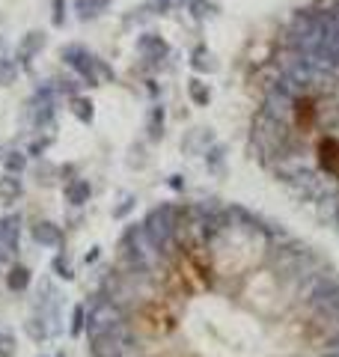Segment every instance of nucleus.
Masks as SVG:
<instances>
[{
	"instance_id": "obj_1",
	"label": "nucleus",
	"mask_w": 339,
	"mask_h": 357,
	"mask_svg": "<svg viewBox=\"0 0 339 357\" xmlns=\"http://www.w3.org/2000/svg\"><path fill=\"white\" fill-rule=\"evenodd\" d=\"M126 357H339V268L241 203H161L101 283Z\"/></svg>"
},
{
	"instance_id": "obj_2",
	"label": "nucleus",
	"mask_w": 339,
	"mask_h": 357,
	"mask_svg": "<svg viewBox=\"0 0 339 357\" xmlns=\"http://www.w3.org/2000/svg\"><path fill=\"white\" fill-rule=\"evenodd\" d=\"M247 93L250 158L339 232V0H307L277 21Z\"/></svg>"
},
{
	"instance_id": "obj_3",
	"label": "nucleus",
	"mask_w": 339,
	"mask_h": 357,
	"mask_svg": "<svg viewBox=\"0 0 339 357\" xmlns=\"http://www.w3.org/2000/svg\"><path fill=\"white\" fill-rule=\"evenodd\" d=\"M45 48V33L42 30H36V33H27L24 39H21V45H18V51H15V63L18 66H27L36 54Z\"/></svg>"
},
{
	"instance_id": "obj_4",
	"label": "nucleus",
	"mask_w": 339,
	"mask_h": 357,
	"mask_svg": "<svg viewBox=\"0 0 339 357\" xmlns=\"http://www.w3.org/2000/svg\"><path fill=\"white\" fill-rule=\"evenodd\" d=\"M30 236L36 244H42V248H56V244L63 241V232L56 223L51 220H39V223H33V229H30Z\"/></svg>"
},
{
	"instance_id": "obj_5",
	"label": "nucleus",
	"mask_w": 339,
	"mask_h": 357,
	"mask_svg": "<svg viewBox=\"0 0 339 357\" xmlns=\"http://www.w3.org/2000/svg\"><path fill=\"white\" fill-rule=\"evenodd\" d=\"M137 51H140V57L143 60H164L167 54H170V48H167V42L161 39V36H155V33H149V36H140V42H137Z\"/></svg>"
},
{
	"instance_id": "obj_6",
	"label": "nucleus",
	"mask_w": 339,
	"mask_h": 357,
	"mask_svg": "<svg viewBox=\"0 0 339 357\" xmlns=\"http://www.w3.org/2000/svg\"><path fill=\"white\" fill-rule=\"evenodd\" d=\"M51 328H54V321L48 316H42V312H36V316H30V321H27V337L36 342H45L51 337Z\"/></svg>"
},
{
	"instance_id": "obj_7",
	"label": "nucleus",
	"mask_w": 339,
	"mask_h": 357,
	"mask_svg": "<svg viewBox=\"0 0 339 357\" xmlns=\"http://www.w3.org/2000/svg\"><path fill=\"white\" fill-rule=\"evenodd\" d=\"M24 194V185H21V178L13 176V173H6L3 178H0V203H15V199Z\"/></svg>"
},
{
	"instance_id": "obj_8",
	"label": "nucleus",
	"mask_w": 339,
	"mask_h": 357,
	"mask_svg": "<svg viewBox=\"0 0 339 357\" xmlns=\"http://www.w3.org/2000/svg\"><path fill=\"white\" fill-rule=\"evenodd\" d=\"M89 194H93V188H89V182H84V178H72V182L66 185V203L69 206H84Z\"/></svg>"
},
{
	"instance_id": "obj_9",
	"label": "nucleus",
	"mask_w": 339,
	"mask_h": 357,
	"mask_svg": "<svg viewBox=\"0 0 339 357\" xmlns=\"http://www.w3.org/2000/svg\"><path fill=\"white\" fill-rule=\"evenodd\" d=\"M6 286L13 289V292H24V289L30 286V271L24 265H13L6 274Z\"/></svg>"
},
{
	"instance_id": "obj_10",
	"label": "nucleus",
	"mask_w": 339,
	"mask_h": 357,
	"mask_svg": "<svg viewBox=\"0 0 339 357\" xmlns=\"http://www.w3.org/2000/svg\"><path fill=\"white\" fill-rule=\"evenodd\" d=\"M105 6H107V0H77L75 13L81 21H93L98 13H105Z\"/></svg>"
},
{
	"instance_id": "obj_11",
	"label": "nucleus",
	"mask_w": 339,
	"mask_h": 357,
	"mask_svg": "<svg viewBox=\"0 0 339 357\" xmlns=\"http://www.w3.org/2000/svg\"><path fill=\"white\" fill-rule=\"evenodd\" d=\"M18 229H21V220L13 218H0V238H3L9 248H18Z\"/></svg>"
},
{
	"instance_id": "obj_12",
	"label": "nucleus",
	"mask_w": 339,
	"mask_h": 357,
	"mask_svg": "<svg viewBox=\"0 0 339 357\" xmlns=\"http://www.w3.org/2000/svg\"><path fill=\"white\" fill-rule=\"evenodd\" d=\"M72 114L89 126V122H93V116H96L93 102H89V98H84V96H72Z\"/></svg>"
},
{
	"instance_id": "obj_13",
	"label": "nucleus",
	"mask_w": 339,
	"mask_h": 357,
	"mask_svg": "<svg viewBox=\"0 0 339 357\" xmlns=\"http://www.w3.org/2000/svg\"><path fill=\"white\" fill-rule=\"evenodd\" d=\"M18 77V63L9 57H0V86H9Z\"/></svg>"
},
{
	"instance_id": "obj_14",
	"label": "nucleus",
	"mask_w": 339,
	"mask_h": 357,
	"mask_svg": "<svg viewBox=\"0 0 339 357\" xmlns=\"http://www.w3.org/2000/svg\"><path fill=\"white\" fill-rule=\"evenodd\" d=\"M3 164H6V173L18 176V173H24V167H27V155L24 152H9L3 158Z\"/></svg>"
},
{
	"instance_id": "obj_15",
	"label": "nucleus",
	"mask_w": 339,
	"mask_h": 357,
	"mask_svg": "<svg viewBox=\"0 0 339 357\" xmlns=\"http://www.w3.org/2000/svg\"><path fill=\"white\" fill-rule=\"evenodd\" d=\"M202 143H211V134L209 131H190L188 140H185V152H197V146L202 149Z\"/></svg>"
},
{
	"instance_id": "obj_16",
	"label": "nucleus",
	"mask_w": 339,
	"mask_h": 357,
	"mask_svg": "<svg viewBox=\"0 0 339 357\" xmlns=\"http://www.w3.org/2000/svg\"><path fill=\"white\" fill-rule=\"evenodd\" d=\"M149 134H152L155 140L164 134V110H161V107L152 110V116H149Z\"/></svg>"
},
{
	"instance_id": "obj_17",
	"label": "nucleus",
	"mask_w": 339,
	"mask_h": 357,
	"mask_svg": "<svg viewBox=\"0 0 339 357\" xmlns=\"http://www.w3.org/2000/svg\"><path fill=\"white\" fill-rule=\"evenodd\" d=\"M190 98H194V102H199V105H206L209 98H211L209 86L202 84V81H190Z\"/></svg>"
},
{
	"instance_id": "obj_18",
	"label": "nucleus",
	"mask_w": 339,
	"mask_h": 357,
	"mask_svg": "<svg viewBox=\"0 0 339 357\" xmlns=\"http://www.w3.org/2000/svg\"><path fill=\"white\" fill-rule=\"evenodd\" d=\"M54 271L56 274H60L63 277V280H72V277H75V271H72V265H69V259H66V256L60 253V256H56V259H54Z\"/></svg>"
},
{
	"instance_id": "obj_19",
	"label": "nucleus",
	"mask_w": 339,
	"mask_h": 357,
	"mask_svg": "<svg viewBox=\"0 0 339 357\" xmlns=\"http://www.w3.org/2000/svg\"><path fill=\"white\" fill-rule=\"evenodd\" d=\"M194 69H199V72H211L214 69V63H211V57L202 48H197L194 51Z\"/></svg>"
},
{
	"instance_id": "obj_20",
	"label": "nucleus",
	"mask_w": 339,
	"mask_h": 357,
	"mask_svg": "<svg viewBox=\"0 0 339 357\" xmlns=\"http://www.w3.org/2000/svg\"><path fill=\"white\" fill-rule=\"evenodd\" d=\"M81 328H86V310L84 307H75V312H72V337H77Z\"/></svg>"
},
{
	"instance_id": "obj_21",
	"label": "nucleus",
	"mask_w": 339,
	"mask_h": 357,
	"mask_svg": "<svg viewBox=\"0 0 339 357\" xmlns=\"http://www.w3.org/2000/svg\"><path fill=\"white\" fill-rule=\"evenodd\" d=\"M15 354V340L9 333H0V357H13Z\"/></svg>"
},
{
	"instance_id": "obj_22",
	"label": "nucleus",
	"mask_w": 339,
	"mask_h": 357,
	"mask_svg": "<svg viewBox=\"0 0 339 357\" xmlns=\"http://www.w3.org/2000/svg\"><path fill=\"white\" fill-rule=\"evenodd\" d=\"M51 21L56 27L66 21V0H54V13H51Z\"/></svg>"
},
{
	"instance_id": "obj_23",
	"label": "nucleus",
	"mask_w": 339,
	"mask_h": 357,
	"mask_svg": "<svg viewBox=\"0 0 339 357\" xmlns=\"http://www.w3.org/2000/svg\"><path fill=\"white\" fill-rule=\"evenodd\" d=\"M15 253V248H9V244L3 241V238H0V265H6L9 262V256H13Z\"/></svg>"
},
{
	"instance_id": "obj_24",
	"label": "nucleus",
	"mask_w": 339,
	"mask_h": 357,
	"mask_svg": "<svg viewBox=\"0 0 339 357\" xmlns=\"http://www.w3.org/2000/svg\"><path fill=\"white\" fill-rule=\"evenodd\" d=\"M45 149H48V140H36V143H30V155H42Z\"/></svg>"
},
{
	"instance_id": "obj_25",
	"label": "nucleus",
	"mask_w": 339,
	"mask_h": 357,
	"mask_svg": "<svg viewBox=\"0 0 339 357\" xmlns=\"http://www.w3.org/2000/svg\"><path fill=\"white\" fill-rule=\"evenodd\" d=\"M158 3H161V6L167 9V6H173V3H176V0H158Z\"/></svg>"
}]
</instances>
